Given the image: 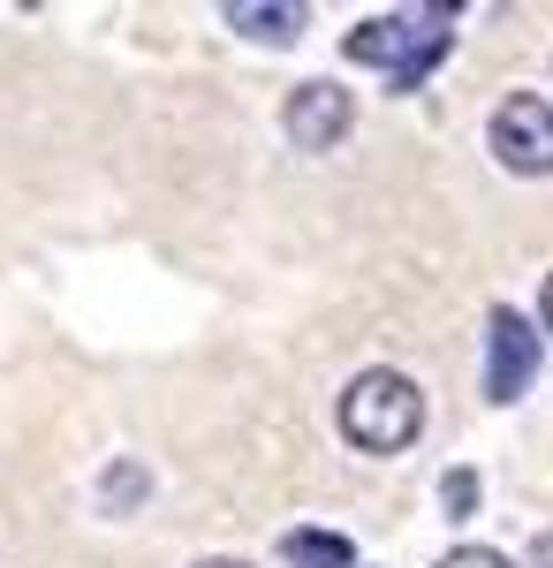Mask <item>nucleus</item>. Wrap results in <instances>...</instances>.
Masks as SVG:
<instances>
[{
	"label": "nucleus",
	"instance_id": "9b49d317",
	"mask_svg": "<svg viewBox=\"0 0 553 568\" xmlns=\"http://www.w3.org/2000/svg\"><path fill=\"white\" fill-rule=\"evenodd\" d=\"M531 568H553V530H539V538H531Z\"/></svg>",
	"mask_w": 553,
	"mask_h": 568
},
{
	"label": "nucleus",
	"instance_id": "0eeeda50",
	"mask_svg": "<svg viewBox=\"0 0 553 568\" xmlns=\"http://www.w3.org/2000/svg\"><path fill=\"white\" fill-rule=\"evenodd\" d=\"M281 561H296V568H364L356 546L334 538V530H281Z\"/></svg>",
	"mask_w": 553,
	"mask_h": 568
},
{
	"label": "nucleus",
	"instance_id": "7ed1b4c3",
	"mask_svg": "<svg viewBox=\"0 0 553 568\" xmlns=\"http://www.w3.org/2000/svg\"><path fill=\"white\" fill-rule=\"evenodd\" d=\"M493 160L509 168V175H553V99L539 91H509L501 106H493Z\"/></svg>",
	"mask_w": 553,
	"mask_h": 568
},
{
	"label": "nucleus",
	"instance_id": "9d476101",
	"mask_svg": "<svg viewBox=\"0 0 553 568\" xmlns=\"http://www.w3.org/2000/svg\"><path fill=\"white\" fill-rule=\"evenodd\" d=\"M432 568H515L509 554H493V546H455V554H440Z\"/></svg>",
	"mask_w": 553,
	"mask_h": 568
},
{
	"label": "nucleus",
	"instance_id": "f8f14e48",
	"mask_svg": "<svg viewBox=\"0 0 553 568\" xmlns=\"http://www.w3.org/2000/svg\"><path fill=\"white\" fill-rule=\"evenodd\" d=\"M198 568H251V561H235V554H205Z\"/></svg>",
	"mask_w": 553,
	"mask_h": 568
},
{
	"label": "nucleus",
	"instance_id": "1a4fd4ad",
	"mask_svg": "<svg viewBox=\"0 0 553 568\" xmlns=\"http://www.w3.org/2000/svg\"><path fill=\"white\" fill-rule=\"evenodd\" d=\"M440 500H448V516L463 524L470 508H477V470H448V485H440Z\"/></svg>",
	"mask_w": 553,
	"mask_h": 568
},
{
	"label": "nucleus",
	"instance_id": "6e6552de",
	"mask_svg": "<svg viewBox=\"0 0 553 568\" xmlns=\"http://www.w3.org/2000/svg\"><path fill=\"white\" fill-rule=\"evenodd\" d=\"M99 500H107L114 516H129V508L144 500V463H114V470L99 478Z\"/></svg>",
	"mask_w": 553,
	"mask_h": 568
},
{
	"label": "nucleus",
	"instance_id": "f03ea898",
	"mask_svg": "<svg viewBox=\"0 0 553 568\" xmlns=\"http://www.w3.org/2000/svg\"><path fill=\"white\" fill-rule=\"evenodd\" d=\"M455 8H425V16H364L349 39H341V53L356 61V69H380L394 91H418L448 61V45H455Z\"/></svg>",
	"mask_w": 553,
	"mask_h": 568
},
{
	"label": "nucleus",
	"instance_id": "f257e3e1",
	"mask_svg": "<svg viewBox=\"0 0 553 568\" xmlns=\"http://www.w3.org/2000/svg\"><path fill=\"white\" fill-rule=\"evenodd\" d=\"M334 417H341V439L356 455H402L410 439L425 433V387L410 372H394V364H372V372H356L341 387Z\"/></svg>",
	"mask_w": 553,
	"mask_h": 568
},
{
	"label": "nucleus",
	"instance_id": "ddd939ff",
	"mask_svg": "<svg viewBox=\"0 0 553 568\" xmlns=\"http://www.w3.org/2000/svg\"><path fill=\"white\" fill-rule=\"evenodd\" d=\"M539 318H546V334H553V273H546V296H539Z\"/></svg>",
	"mask_w": 553,
	"mask_h": 568
},
{
	"label": "nucleus",
	"instance_id": "423d86ee",
	"mask_svg": "<svg viewBox=\"0 0 553 568\" xmlns=\"http://www.w3.org/2000/svg\"><path fill=\"white\" fill-rule=\"evenodd\" d=\"M220 16H228V31H243V39H258V45L303 39V8H289V0H228Z\"/></svg>",
	"mask_w": 553,
	"mask_h": 568
},
{
	"label": "nucleus",
	"instance_id": "20e7f679",
	"mask_svg": "<svg viewBox=\"0 0 553 568\" xmlns=\"http://www.w3.org/2000/svg\"><path fill=\"white\" fill-rule=\"evenodd\" d=\"M531 379H539V326L515 304H493V318H485V402L509 409Z\"/></svg>",
	"mask_w": 553,
	"mask_h": 568
},
{
	"label": "nucleus",
	"instance_id": "39448f33",
	"mask_svg": "<svg viewBox=\"0 0 553 568\" xmlns=\"http://www.w3.org/2000/svg\"><path fill=\"white\" fill-rule=\"evenodd\" d=\"M349 122H356V99H349L334 77L296 84V91H289V106H281V130H289L296 152H334L341 136H349Z\"/></svg>",
	"mask_w": 553,
	"mask_h": 568
}]
</instances>
